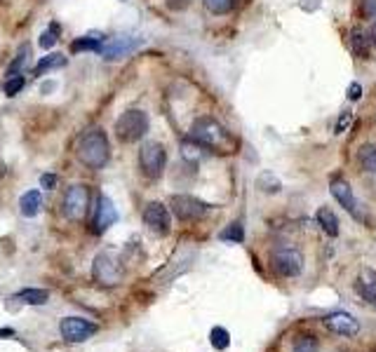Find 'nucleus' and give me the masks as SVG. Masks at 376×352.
<instances>
[{
	"mask_svg": "<svg viewBox=\"0 0 376 352\" xmlns=\"http://www.w3.org/2000/svg\"><path fill=\"white\" fill-rule=\"evenodd\" d=\"M75 155L90 170H104L106 163L111 160V143L104 129H87L78 139L75 146Z\"/></svg>",
	"mask_w": 376,
	"mask_h": 352,
	"instance_id": "obj_1",
	"label": "nucleus"
},
{
	"mask_svg": "<svg viewBox=\"0 0 376 352\" xmlns=\"http://www.w3.org/2000/svg\"><path fill=\"white\" fill-rule=\"evenodd\" d=\"M188 139L198 143L200 148L207 150H214V153H228L233 148V136L228 134V129L224 125H219L217 120L212 118H200L193 122V127H190L188 132Z\"/></svg>",
	"mask_w": 376,
	"mask_h": 352,
	"instance_id": "obj_2",
	"label": "nucleus"
},
{
	"mask_svg": "<svg viewBox=\"0 0 376 352\" xmlns=\"http://www.w3.org/2000/svg\"><path fill=\"white\" fill-rule=\"evenodd\" d=\"M149 132V113L139 109H129L116 120V136L122 143H134L144 139Z\"/></svg>",
	"mask_w": 376,
	"mask_h": 352,
	"instance_id": "obj_3",
	"label": "nucleus"
},
{
	"mask_svg": "<svg viewBox=\"0 0 376 352\" xmlns=\"http://www.w3.org/2000/svg\"><path fill=\"white\" fill-rule=\"evenodd\" d=\"M167 163V150L163 143L158 141H146L139 150V167L146 179H160Z\"/></svg>",
	"mask_w": 376,
	"mask_h": 352,
	"instance_id": "obj_4",
	"label": "nucleus"
},
{
	"mask_svg": "<svg viewBox=\"0 0 376 352\" xmlns=\"http://www.w3.org/2000/svg\"><path fill=\"white\" fill-rule=\"evenodd\" d=\"M92 275H95V280L102 287H116L122 280V265L113 251H102V254L95 258Z\"/></svg>",
	"mask_w": 376,
	"mask_h": 352,
	"instance_id": "obj_5",
	"label": "nucleus"
},
{
	"mask_svg": "<svg viewBox=\"0 0 376 352\" xmlns=\"http://www.w3.org/2000/svg\"><path fill=\"white\" fill-rule=\"evenodd\" d=\"M90 207V190L80 183H75L64 193V202H61V211L68 221H82Z\"/></svg>",
	"mask_w": 376,
	"mask_h": 352,
	"instance_id": "obj_6",
	"label": "nucleus"
},
{
	"mask_svg": "<svg viewBox=\"0 0 376 352\" xmlns=\"http://www.w3.org/2000/svg\"><path fill=\"white\" fill-rule=\"evenodd\" d=\"M141 38H134V35H116V38H109V40L102 43V48H99V55L106 61H116L122 57H129L132 52H136L141 48Z\"/></svg>",
	"mask_w": 376,
	"mask_h": 352,
	"instance_id": "obj_7",
	"label": "nucleus"
},
{
	"mask_svg": "<svg viewBox=\"0 0 376 352\" xmlns=\"http://www.w3.org/2000/svg\"><path fill=\"white\" fill-rule=\"evenodd\" d=\"M170 209L179 221H198L207 214L210 204H205L193 195H174L170 200Z\"/></svg>",
	"mask_w": 376,
	"mask_h": 352,
	"instance_id": "obj_8",
	"label": "nucleus"
},
{
	"mask_svg": "<svg viewBox=\"0 0 376 352\" xmlns=\"http://www.w3.org/2000/svg\"><path fill=\"white\" fill-rule=\"evenodd\" d=\"M59 331L68 343H82V341H87L90 336H95L99 331V326L82 317H66V319H61Z\"/></svg>",
	"mask_w": 376,
	"mask_h": 352,
	"instance_id": "obj_9",
	"label": "nucleus"
},
{
	"mask_svg": "<svg viewBox=\"0 0 376 352\" xmlns=\"http://www.w3.org/2000/svg\"><path fill=\"white\" fill-rule=\"evenodd\" d=\"M144 224L156 235H167L172 226V214L163 202H149L144 207Z\"/></svg>",
	"mask_w": 376,
	"mask_h": 352,
	"instance_id": "obj_10",
	"label": "nucleus"
},
{
	"mask_svg": "<svg viewBox=\"0 0 376 352\" xmlns=\"http://www.w3.org/2000/svg\"><path fill=\"white\" fill-rule=\"evenodd\" d=\"M271 263H273V270L278 275H282V277H296V275L304 270V256L299 254L296 249L275 251Z\"/></svg>",
	"mask_w": 376,
	"mask_h": 352,
	"instance_id": "obj_11",
	"label": "nucleus"
},
{
	"mask_svg": "<svg viewBox=\"0 0 376 352\" xmlns=\"http://www.w3.org/2000/svg\"><path fill=\"white\" fill-rule=\"evenodd\" d=\"M322 324H325L332 334H339V336H358L360 331V322L355 317L350 315V312H332V315H327L322 319Z\"/></svg>",
	"mask_w": 376,
	"mask_h": 352,
	"instance_id": "obj_12",
	"label": "nucleus"
},
{
	"mask_svg": "<svg viewBox=\"0 0 376 352\" xmlns=\"http://www.w3.org/2000/svg\"><path fill=\"white\" fill-rule=\"evenodd\" d=\"M329 190H332V197L336 202H339L343 209H346L350 216H360V209H358V202H355V195H353V188L346 179H332L329 183Z\"/></svg>",
	"mask_w": 376,
	"mask_h": 352,
	"instance_id": "obj_13",
	"label": "nucleus"
},
{
	"mask_svg": "<svg viewBox=\"0 0 376 352\" xmlns=\"http://www.w3.org/2000/svg\"><path fill=\"white\" fill-rule=\"evenodd\" d=\"M118 221V209L106 195L99 197V207L95 214V233H106Z\"/></svg>",
	"mask_w": 376,
	"mask_h": 352,
	"instance_id": "obj_14",
	"label": "nucleus"
},
{
	"mask_svg": "<svg viewBox=\"0 0 376 352\" xmlns=\"http://www.w3.org/2000/svg\"><path fill=\"white\" fill-rule=\"evenodd\" d=\"M358 294L362 296V301L370 305H376V273L374 270H362V275L355 282Z\"/></svg>",
	"mask_w": 376,
	"mask_h": 352,
	"instance_id": "obj_15",
	"label": "nucleus"
},
{
	"mask_svg": "<svg viewBox=\"0 0 376 352\" xmlns=\"http://www.w3.org/2000/svg\"><path fill=\"white\" fill-rule=\"evenodd\" d=\"M41 209H43V195H41V190H26V193L21 195V200H19L21 216L33 219V216H38V211H41Z\"/></svg>",
	"mask_w": 376,
	"mask_h": 352,
	"instance_id": "obj_16",
	"label": "nucleus"
},
{
	"mask_svg": "<svg viewBox=\"0 0 376 352\" xmlns=\"http://www.w3.org/2000/svg\"><path fill=\"white\" fill-rule=\"evenodd\" d=\"M318 224L320 228L325 231L329 237H336L339 235V219L334 216L332 209H327V207H322V209L318 211Z\"/></svg>",
	"mask_w": 376,
	"mask_h": 352,
	"instance_id": "obj_17",
	"label": "nucleus"
},
{
	"mask_svg": "<svg viewBox=\"0 0 376 352\" xmlns=\"http://www.w3.org/2000/svg\"><path fill=\"white\" fill-rule=\"evenodd\" d=\"M66 66V57L59 55V52H52L50 57H43L38 61V66L33 68V75H43L48 71H55V68H64Z\"/></svg>",
	"mask_w": 376,
	"mask_h": 352,
	"instance_id": "obj_18",
	"label": "nucleus"
},
{
	"mask_svg": "<svg viewBox=\"0 0 376 352\" xmlns=\"http://www.w3.org/2000/svg\"><path fill=\"white\" fill-rule=\"evenodd\" d=\"M358 165L362 167L365 172L376 174V146L374 143H365V146L358 150Z\"/></svg>",
	"mask_w": 376,
	"mask_h": 352,
	"instance_id": "obj_19",
	"label": "nucleus"
},
{
	"mask_svg": "<svg viewBox=\"0 0 376 352\" xmlns=\"http://www.w3.org/2000/svg\"><path fill=\"white\" fill-rule=\"evenodd\" d=\"M106 40V38H102L99 33H90V35H82L78 38L73 45H71V52H82V50H90V52H99V48H102V43Z\"/></svg>",
	"mask_w": 376,
	"mask_h": 352,
	"instance_id": "obj_20",
	"label": "nucleus"
},
{
	"mask_svg": "<svg viewBox=\"0 0 376 352\" xmlns=\"http://www.w3.org/2000/svg\"><path fill=\"white\" fill-rule=\"evenodd\" d=\"M17 301L28 305H43L50 301V292L48 289H24V292L17 294Z\"/></svg>",
	"mask_w": 376,
	"mask_h": 352,
	"instance_id": "obj_21",
	"label": "nucleus"
},
{
	"mask_svg": "<svg viewBox=\"0 0 376 352\" xmlns=\"http://www.w3.org/2000/svg\"><path fill=\"white\" fill-rule=\"evenodd\" d=\"M350 45H353V52H355V57L370 59V43H367L365 33L360 28H353L350 31Z\"/></svg>",
	"mask_w": 376,
	"mask_h": 352,
	"instance_id": "obj_22",
	"label": "nucleus"
},
{
	"mask_svg": "<svg viewBox=\"0 0 376 352\" xmlns=\"http://www.w3.org/2000/svg\"><path fill=\"white\" fill-rule=\"evenodd\" d=\"M210 343L214 350H226L228 346H231V334H228L224 326H214L210 334Z\"/></svg>",
	"mask_w": 376,
	"mask_h": 352,
	"instance_id": "obj_23",
	"label": "nucleus"
},
{
	"mask_svg": "<svg viewBox=\"0 0 376 352\" xmlns=\"http://www.w3.org/2000/svg\"><path fill=\"white\" fill-rule=\"evenodd\" d=\"M219 237L224 242H235V244H240L242 240H245V228H242V224H231L228 228H224V231L219 233Z\"/></svg>",
	"mask_w": 376,
	"mask_h": 352,
	"instance_id": "obj_24",
	"label": "nucleus"
},
{
	"mask_svg": "<svg viewBox=\"0 0 376 352\" xmlns=\"http://www.w3.org/2000/svg\"><path fill=\"white\" fill-rule=\"evenodd\" d=\"M203 3L212 14H228L235 7L237 0H203Z\"/></svg>",
	"mask_w": 376,
	"mask_h": 352,
	"instance_id": "obj_25",
	"label": "nucleus"
},
{
	"mask_svg": "<svg viewBox=\"0 0 376 352\" xmlns=\"http://www.w3.org/2000/svg\"><path fill=\"white\" fill-rule=\"evenodd\" d=\"M28 52H31V45H21L19 48V52H17V57H14V61L10 64V68H7V75H19V71H21V66L26 64V57H28Z\"/></svg>",
	"mask_w": 376,
	"mask_h": 352,
	"instance_id": "obj_26",
	"label": "nucleus"
},
{
	"mask_svg": "<svg viewBox=\"0 0 376 352\" xmlns=\"http://www.w3.org/2000/svg\"><path fill=\"white\" fill-rule=\"evenodd\" d=\"M59 33H61L59 24H50V28L41 35V48H43V50L55 48V45L59 43Z\"/></svg>",
	"mask_w": 376,
	"mask_h": 352,
	"instance_id": "obj_27",
	"label": "nucleus"
},
{
	"mask_svg": "<svg viewBox=\"0 0 376 352\" xmlns=\"http://www.w3.org/2000/svg\"><path fill=\"white\" fill-rule=\"evenodd\" d=\"M291 352H318V341L313 336H299Z\"/></svg>",
	"mask_w": 376,
	"mask_h": 352,
	"instance_id": "obj_28",
	"label": "nucleus"
},
{
	"mask_svg": "<svg viewBox=\"0 0 376 352\" xmlns=\"http://www.w3.org/2000/svg\"><path fill=\"white\" fill-rule=\"evenodd\" d=\"M358 14L362 19H376V0H358Z\"/></svg>",
	"mask_w": 376,
	"mask_h": 352,
	"instance_id": "obj_29",
	"label": "nucleus"
},
{
	"mask_svg": "<svg viewBox=\"0 0 376 352\" xmlns=\"http://www.w3.org/2000/svg\"><path fill=\"white\" fill-rule=\"evenodd\" d=\"M21 87H24V78H21V75H12V78L5 82L3 92L7 97H14V94H19Z\"/></svg>",
	"mask_w": 376,
	"mask_h": 352,
	"instance_id": "obj_30",
	"label": "nucleus"
},
{
	"mask_svg": "<svg viewBox=\"0 0 376 352\" xmlns=\"http://www.w3.org/2000/svg\"><path fill=\"white\" fill-rule=\"evenodd\" d=\"M190 0H165V5H167V10H172V12H181V10H186Z\"/></svg>",
	"mask_w": 376,
	"mask_h": 352,
	"instance_id": "obj_31",
	"label": "nucleus"
},
{
	"mask_svg": "<svg viewBox=\"0 0 376 352\" xmlns=\"http://www.w3.org/2000/svg\"><path fill=\"white\" fill-rule=\"evenodd\" d=\"M350 125V113H341V120H336V134H341V132H346Z\"/></svg>",
	"mask_w": 376,
	"mask_h": 352,
	"instance_id": "obj_32",
	"label": "nucleus"
},
{
	"mask_svg": "<svg viewBox=\"0 0 376 352\" xmlns=\"http://www.w3.org/2000/svg\"><path fill=\"white\" fill-rule=\"evenodd\" d=\"M41 186L48 188V190L55 188V186H57V176H55V174H43V176H41Z\"/></svg>",
	"mask_w": 376,
	"mask_h": 352,
	"instance_id": "obj_33",
	"label": "nucleus"
},
{
	"mask_svg": "<svg viewBox=\"0 0 376 352\" xmlns=\"http://www.w3.org/2000/svg\"><path fill=\"white\" fill-rule=\"evenodd\" d=\"M360 97H362V87H360L358 82H353V85L348 87V99L350 101H358Z\"/></svg>",
	"mask_w": 376,
	"mask_h": 352,
	"instance_id": "obj_34",
	"label": "nucleus"
},
{
	"mask_svg": "<svg viewBox=\"0 0 376 352\" xmlns=\"http://www.w3.org/2000/svg\"><path fill=\"white\" fill-rule=\"evenodd\" d=\"M301 7H306V10H318L320 0H301Z\"/></svg>",
	"mask_w": 376,
	"mask_h": 352,
	"instance_id": "obj_35",
	"label": "nucleus"
},
{
	"mask_svg": "<svg viewBox=\"0 0 376 352\" xmlns=\"http://www.w3.org/2000/svg\"><path fill=\"white\" fill-rule=\"evenodd\" d=\"M3 336H14V329H0V339Z\"/></svg>",
	"mask_w": 376,
	"mask_h": 352,
	"instance_id": "obj_36",
	"label": "nucleus"
},
{
	"mask_svg": "<svg viewBox=\"0 0 376 352\" xmlns=\"http://www.w3.org/2000/svg\"><path fill=\"white\" fill-rule=\"evenodd\" d=\"M370 35H372V38H370V40H372V43L376 45V24L372 26V33H370Z\"/></svg>",
	"mask_w": 376,
	"mask_h": 352,
	"instance_id": "obj_37",
	"label": "nucleus"
}]
</instances>
